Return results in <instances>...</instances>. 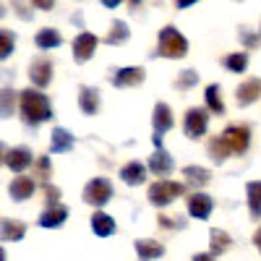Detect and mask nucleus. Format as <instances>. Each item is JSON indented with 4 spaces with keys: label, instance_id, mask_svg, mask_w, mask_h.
<instances>
[{
    "label": "nucleus",
    "instance_id": "f257e3e1",
    "mask_svg": "<svg viewBox=\"0 0 261 261\" xmlns=\"http://www.w3.org/2000/svg\"><path fill=\"white\" fill-rule=\"evenodd\" d=\"M21 118L27 125H39L53 118V107L47 94H42L37 89H27L21 92Z\"/></svg>",
    "mask_w": 261,
    "mask_h": 261
},
{
    "label": "nucleus",
    "instance_id": "f03ea898",
    "mask_svg": "<svg viewBox=\"0 0 261 261\" xmlns=\"http://www.w3.org/2000/svg\"><path fill=\"white\" fill-rule=\"evenodd\" d=\"M186 53H188V39H186L175 27H165V29L160 32V47H157V55L178 60V58H186Z\"/></svg>",
    "mask_w": 261,
    "mask_h": 261
},
{
    "label": "nucleus",
    "instance_id": "7ed1b4c3",
    "mask_svg": "<svg viewBox=\"0 0 261 261\" xmlns=\"http://www.w3.org/2000/svg\"><path fill=\"white\" fill-rule=\"evenodd\" d=\"M186 193L183 183H172V180H157L154 186H149V201L154 206H167Z\"/></svg>",
    "mask_w": 261,
    "mask_h": 261
},
{
    "label": "nucleus",
    "instance_id": "20e7f679",
    "mask_svg": "<svg viewBox=\"0 0 261 261\" xmlns=\"http://www.w3.org/2000/svg\"><path fill=\"white\" fill-rule=\"evenodd\" d=\"M113 199V186L107 178H92L84 188V201L92 206H105L107 201Z\"/></svg>",
    "mask_w": 261,
    "mask_h": 261
},
{
    "label": "nucleus",
    "instance_id": "39448f33",
    "mask_svg": "<svg viewBox=\"0 0 261 261\" xmlns=\"http://www.w3.org/2000/svg\"><path fill=\"white\" fill-rule=\"evenodd\" d=\"M222 141L227 144L232 154H243L251 144V130H248V125H227L222 130Z\"/></svg>",
    "mask_w": 261,
    "mask_h": 261
},
{
    "label": "nucleus",
    "instance_id": "423d86ee",
    "mask_svg": "<svg viewBox=\"0 0 261 261\" xmlns=\"http://www.w3.org/2000/svg\"><path fill=\"white\" fill-rule=\"evenodd\" d=\"M3 162H6V167H11L13 172H24L32 162H37L34 160V154H32V149L29 146H13V149H3Z\"/></svg>",
    "mask_w": 261,
    "mask_h": 261
},
{
    "label": "nucleus",
    "instance_id": "0eeeda50",
    "mask_svg": "<svg viewBox=\"0 0 261 261\" xmlns=\"http://www.w3.org/2000/svg\"><path fill=\"white\" fill-rule=\"evenodd\" d=\"M206 125H209V115L206 110H201V107H191V110L186 113V123H183V130L188 139H199L206 134Z\"/></svg>",
    "mask_w": 261,
    "mask_h": 261
},
{
    "label": "nucleus",
    "instance_id": "6e6552de",
    "mask_svg": "<svg viewBox=\"0 0 261 261\" xmlns=\"http://www.w3.org/2000/svg\"><path fill=\"white\" fill-rule=\"evenodd\" d=\"M144 79H146V73H144L141 65H130V68H118V71H113L110 84L125 89V86H139Z\"/></svg>",
    "mask_w": 261,
    "mask_h": 261
},
{
    "label": "nucleus",
    "instance_id": "1a4fd4ad",
    "mask_svg": "<svg viewBox=\"0 0 261 261\" xmlns=\"http://www.w3.org/2000/svg\"><path fill=\"white\" fill-rule=\"evenodd\" d=\"M97 45H99V39H97L94 34L81 32V34L73 39V60H76V63H86V60L94 55Z\"/></svg>",
    "mask_w": 261,
    "mask_h": 261
},
{
    "label": "nucleus",
    "instance_id": "9d476101",
    "mask_svg": "<svg viewBox=\"0 0 261 261\" xmlns=\"http://www.w3.org/2000/svg\"><path fill=\"white\" fill-rule=\"evenodd\" d=\"M29 79H32L34 86L45 89V86L53 81V63H50L47 58H37V60H32V65H29Z\"/></svg>",
    "mask_w": 261,
    "mask_h": 261
},
{
    "label": "nucleus",
    "instance_id": "9b49d317",
    "mask_svg": "<svg viewBox=\"0 0 261 261\" xmlns=\"http://www.w3.org/2000/svg\"><path fill=\"white\" fill-rule=\"evenodd\" d=\"M212 209H214V201L209 199L206 193H199V191H196V193L188 196V214L196 217V220H209Z\"/></svg>",
    "mask_w": 261,
    "mask_h": 261
},
{
    "label": "nucleus",
    "instance_id": "f8f14e48",
    "mask_svg": "<svg viewBox=\"0 0 261 261\" xmlns=\"http://www.w3.org/2000/svg\"><path fill=\"white\" fill-rule=\"evenodd\" d=\"M8 193H11L13 201H27V199H32V193H34V178H29V175L13 178L11 186H8Z\"/></svg>",
    "mask_w": 261,
    "mask_h": 261
},
{
    "label": "nucleus",
    "instance_id": "ddd939ff",
    "mask_svg": "<svg viewBox=\"0 0 261 261\" xmlns=\"http://www.w3.org/2000/svg\"><path fill=\"white\" fill-rule=\"evenodd\" d=\"M258 97H261V81H258V79L243 81L241 86H238V94H235V99H238V105H241V107L253 105Z\"/></svg>",
    "mask_w": 261,
    "mask_h": 261
},
{
    "label": "nucleus",
    "instance_id": "4468645a",
    "mask_svg": "<svg viewBox=\"0 0 261 261\" xmlns=\"http://www.w3.org/2000/svg\"><path fill=\"white\" fill-rule=\"evenodd\" d=\"M79 107L84 115H97L99 110V89L94 86H81L79 89Z\"/></svg>",
    "mask_w": 261,
    "mask_h": 261
},
{
    "label": "nucleus",
    "instance_id": "2eb2a0df",
    "mask_svg": "<svg viewBox=\"0 0 261 261\" xmlns=\"http://www.w3.org/2000/svg\"><path fill=\"white\" fill-rule=\"evenodd\" d=\"M172 110H170V105L165 102H157L154 105V113H151V125H154V134H165V130L172 128Z\"/></svg>",
    "mask_w": 261,
    "mask_h": 261
},
{
    "label": "nucleus",
    "instance_id": "dca6fc26",
    "mask_svg": "<svg viewBox=\"0 0 261 261\" xmlns=\"http://www.w3.org/2000/svg\"><path fill=\"white\" fill-rule=\"evenodd\" d=\"M120 180L125 183V186H141L144 180H146V167L141 165V162H128V165H123L120 167Z\"/></svg>",
    "mask_w": 261,
    "mask_h": 261
},
{
    "label": "nucleus",
    "instance_id": "f3484780",
    "mask_svg": "<svg viewBox=\"0 0 261 261\" xmlns=\"http://www.w3.org/2000/svg\"><path fill=\"white\" fill-rule=\"evenodd\" d=\"M73 149V134H68L65 128H53L50 134V151L53 154H63V151Z\"/></svg>",
    "mask_w": 261,
    "mask_h": 261
},
{
    "label": "nucleus",
    "instance_id": "a211bd4d",
    "mask_svg": "<svg viewBox=\"0 0 261 261\" xmlns=\"http://www.w3.org/2000/svg\"><path fill=\"white\" fill-rule=\"evenodd\" d=\"M149 170L154 172L157 178H165V175H170V172H172V157L167 154L165 149H157L154 154L149 157Z\"/></svg>",
    "mask_w": 261,
    "mask_h": 261
},
{
    "label": "nucleus",
    "instance_id": "6ab92c4d",
    "mask_svg": "<svg viewBox=\"0 0 261 261\" xmlns=\"http://www.w3.org/2000/svg\"><path fill=\"white\" fill-rule=\"evenodd\" d=\"M65 220H68V209L63 204H55V206H47L39 217V225L42 227H60Z\"/></svg>",
    "mask_w": 261,
    "mask_h": 261
},
{
    "label": "nucleus",
    "instance_id": "aec40b11",
    "mask_svg": "<svg viewBox=\"0 0 261 261\" xmlns=\"http://www.w3.org/2000/svg\"><path fill=\"white\" fill-rule=\"evenodd\" d=\"M134 248H136V253H139V258H141V261L160 258V256L165 253V246H162V243H157V241H149V238H141V241H136V243H134Z\"/></svg>",
    "mask_w": 261,
    "mask_h": 261
},
{
    "label": "nucleus",
    "instance_id": "412c9836",
    "mask_svg": "<svg viewBox=\"0 0 261 261\" xmlns=\"http://www.w3.org/2000/svg\"><path fill=\"white\" fill-rule=\"evenodd\" d=\"M24 232H27V225L18 222V220H11V217H6V220L0 222V235H3V241L16 243V241H21V238H24Z\"/></svg>",
    "mask_w": 261,
    "mask_h": 261
},
{
    "label": "nucleus",
    "instance_id": "4be33fe9",
    "mask_svg": "<svg viewBox=\"0 0 261 261\" xmlns=\"http://www.w3.org/2000/svg\"><path fill=\"white\" fill-rule=\"evenodd\" d=\"M92 230H94V235L107 238V235L115 232V220L110 214H105V212H94L92 214Z\"/></svg>",
    "mask_w": 261,
    "mask_h": 261
},
{
    "label": "nucleus",
    "instance_id": "5701e85b",
    "mask_svg": "<svg viewBox=\"0 0 261 261\" xmlns=\"http://www.w3.org/2000/svg\"><path fill=\"white\" fill-rule=\"evenodd\" d=\"M34 42H37L39 50H53V47H60L63 45V37H60L58 29H39L37 37H34Z\"/></svg>",
    "mask_w": 261,
    "mask_h": 261
},
{
    "label": "nucleus",
    "instance_id": "b1692460",
    "mask_svg": "<svg viewBox=\"0 0 261 261\" xmlns=\"http://www.w3.org/2000/svg\"><path fill=\"white\" fill-rule=\"evenodd\" d=\"M209 246H212V253H214V256H220V253H225V251L232 246V241H230V235H227L225 230L212 227V230H209Z\"/></svg>",
    "mask_w": 261,
    "mask_h": 261
},
{
    "label": "nucleus",
    "instance_id": "393cba45",
    "mask_svg": "<svg viewBox=\"0 0 261 261\" xmlns=\"http://www.w3.org/2000/svg\"><path fill=\"white\" fill-rule=\"evenodd\" d=\"M248 191V209L253 220H261V180H251L246 186Z\"/></svg>",
    "mask_w": 261,
    "mask_h": 261
},
{
    "label": "nucleus",
    "instance_id": "a878e982",
    "mask_svg": "<svg viewBox=\"0 0 261 261\" xmlns=\"http://www.w3.org/2000/svg\"><path fill=\"white\" fill-rule=\"evenodd\" d=\"M128 37H130V32H128L125 21H113L110 32H107V37H105V42H107V45H123V42H128Z\"/></svg>",
    "mask_w": 261,
    "mask_h": 261
},
{
    "label": "nucleus",
    "instance_id": "bb28decb",
    "mask_svg": "<svg viewBox=\"0 0 261 261\" xmlns=\"http://www.w3.org/2000/svg\"><path fill=\"white\" fill-rule=\"evenodd\" d=\"M206 107H209V110L212 113H217V115H222L225 113V102H222V89H220V86H217V84H209L206 86Z\"/></svg>",
    "mask_w": 261,
    "mask_h": 261
},
{
    "label": "nucleus",
    "instance_id": "cd10ccee",
    "mask_svg": "<svg viewBox=\"0 0 261 261\" xmlns=\"http://www.w3.org/2000/svg\"><path fill=\"white\" fill-rule=\"evenodd\" d=\"M222 63H225V68H227V71H232V73H243V71L248 68V53H232V55H227Z\"/></svg>",
    "mask_w": 261,
    "mask_h": 261
},
{
    "label": "nucleus",
    "instance_id": "c85d7f7f",
    "mask_svg": "<svg viewBox=\"0 0 261 261\" xmlns=\"http://www.w3.org/2000/svg\"><path fill=\"white\" fill-rule=\"evenodd\" d=\"M183 175L188 178V183H193V186H206L209 180H212V175H209V170H204V167H183Z\"/></svg>",
    "mask_w": 261,
    "mask_h": 261
},
{
    "label": "nucleus",
    "instance_id": "c756f323",
    "mask_svg": "<svg viewBox=\"0 0 261 261\" xmlns=\"http://www.w3.org/2000/svg\"><path fill=\"white\" fill-rule=\"evenodd\" d=\"M209 154H212V160H214V162H225V160L232 154V151L227 149V144L222 141V136H217V139H212V141H209Z\"/></svg>",
    "mask_w": 261,
    "mask_h": 261
},
{
    "label": "nucleus",
    "instance_id": "7c9ffc66",
    "mask_svg": "<svg viewBox=\"0 0 261 261\" xmlns=\"http://www.w3.org/2000/svg\"><path fill=\"white\" fill-rule=\"evenodd\" d=\"M13 45H16L13 32H11V29H3V32H0V58L6 60V58L13 53Z\"/></svg>",
    "mask_w": 261,
    "mask_h": 261
},
{
    "label": "nucleus",
    "instance_id": "2f4dec72",
    "mask_svg": "<svg viewBox=\"0 0 261 261\" xmlns=\"http://www.w3.org/2000/svg\"><path fill=\"white\" fill-rule=\"evenodd\" d=\"M34 178H42V180L53 178L50 175V160L47 157H37V162H34Z\"/></svg>",
    "mask_w": 261,
    "mask_h": 261
},
{
    "label": "nucleus",
    "instance_id": "473e14b6",
    "mask_svg": "<svg viewBox=\"0 0 261 261\" xmlns=\"http://www.w3.org/2000/svg\"><path fill=\"white\" fill-rule=\"evenodd\" d=\"M196 81H199V73H196V71H183V73L178 76L175 86H178V89H191Z\"/></svg>",
    "mask_w": 261,
    "mask_h": 261
},
{
    "label": "nucleus",
    "instance_id": "72a5a7b5",
    "mask_svg": "<svg viewBox=\"0 0 261 261\" xmlns=\"http://www.w3.org/2000/svg\"><path fill=\"white\" fill-rule=\"evenodd\" d=\"M0 113H3V118H8L11 113H13V92L8 89H3V105H0Z\"/></svg>",
    "mask_w": 261,
    "mask_h": 261
},
{
    "label": "nucleus",
    "instance_id": "f704fd0d",
    "mask_svg": "<svg viewBox=\"0 0 261 261\" xmlns=\"http://www.w3.org/2000/svg\"><path fill=\"white\" fill-rule=\"evenodd\" d=\"M45 199H47V206L60 204V201H58V199H60V188H58V186H45Z\"/></svg>",
    "mask_w": 261,
    "mask_h": 261
},
{
    "label": "nucleus",
    "instance_id": "c9c22d12",
    "mask_svg": "<svg viewBox=\"0 0 261 261\" xmlns=\"http://www.w3.org/2000/svg\"><path fill=\"white\" fill-rule=\"evenodd\" d=\"M241 39H243V45H246V47H256V45H258V42H261V37H256V34H251L248 29H243V32H241Z\"/></svg>",
    "mask_w": 261,
    "mask_h": 261
},
{
    "label": "nucleus",
    "instance_id": "e433bc0d",
    "mask_svg": "<svg viewBox=\"0 0 261 261\" xmlns=\"http://www.w3.org/2000/svg\"><path fill=\"white\" fill-rule=\"evenodd\" d=\"M29 3H32L34 8H39V11H50V8L55 6V0H29Z\"/></svg>",
    "mask_w": 261,
    "mask_h": 261
},
{
    "label": "nucleus",
    "instance_id": "4c0bfd02",
    "mask_svg": "<svg viewBox=\"0 0 261 261\" xmlns=\"http://www.w3.org/2000/svg\"><path fill=\"white\" fill-rule=\"evenodd\" d=\"M193 261H214V253H196Z\"/></svg>",
    "mask_w": 261,
    "mask_h": 261
},
{
    "label": "nucleus",
    "instance_id": "58836bf2",
    "mask_svg": "<svg viewBox=\"0 0 261 261\" xmlns=\"http://www.w3.org/2000/svg\"><path fill=\"white\" fill-rule=\"evenodd\" d=\"M99 3H102L105 8H118V6L123 3V0H99Z\"/></svg>",
    "mask_w": 261,
    "mask_h": 261
},
{
    "label": "nucleus",
    "instance_id": "ea45409f",
    "mask_svg": "<svg viewBox=\"0 0 261 261\" xmlns=\"http://www.w3.org/2000/svg\"><path fill=\"white\" fill-rule=\"evenodd\" d=\"M193 3H199V0H175L178 8H188V6H193Z\"/></svg>",
    "mask_w": 261,
    "mask_h": 261
},
{
    "label": "nucleus",
    "instance_id": "a19ab883",
    "mask_svg": "<svg viewBox=\"0 0 261 261\" xmlns=\"http://www.w3.org/2000/svg\"><path fill=\"white\" fill-rule=\"evenodd\" d=\"M253 246L261 251V227H258V230H256V235H253Z\"/></svg>",
    "mask_w": 261,
    "mask_h": 261
},
{
    "label": "nucleus",
    "instance_id": "79ce46f5",
    "mask_svg": "<svg viewBox=\"0 0 261 261\" xmlns=\"http://www.w3.org/2000/svg\"><path fill=\"white\" fill-rule=\"evenodd\" d=\"M139 3H141V0H130V6H134V8H136V6H139Z\"/></svg>",
    "mask_w": 261,
    "mask_h": 261
},
{
    "label": "nucleus",
    "instance_id": "37998d69",
    "mask_svg": "<svg viewBox=\"0 0 261 261\" xmlns=\"http://www.w3.org/2000/svg\"><path fill=\"white\" fill-rule=\"evenodd\" d=\"M258 37H261V32H258Z\"/></svg>",
    "mask_w": 261,
    "mask_h": 261
}]
</instances>
